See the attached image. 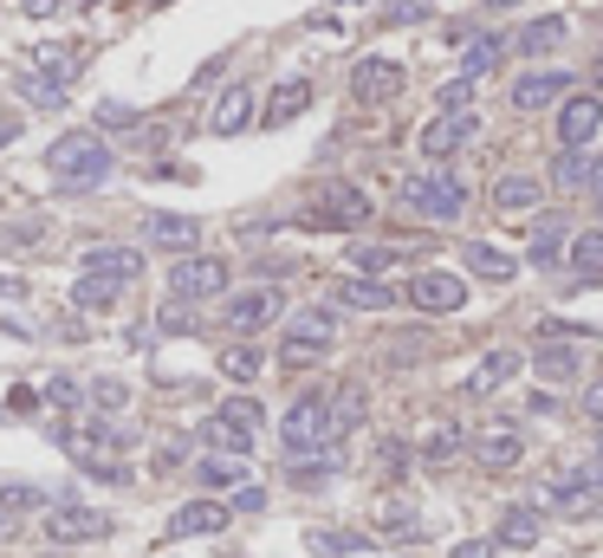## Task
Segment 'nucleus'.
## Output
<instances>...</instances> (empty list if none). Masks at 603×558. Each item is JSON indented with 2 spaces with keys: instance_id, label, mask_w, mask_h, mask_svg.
Segmentation results:
<instances>
[{
  "instance_id": "f257e3e1",
  "label": "nucleus",
  "mask_w": 603,
  "mask_h": 558,
  "mask_svg": "<svg viewBox=\"0 0 603 558\" xmlns=\"http://www.w3.org/2000/svg\"><path fill=\"white\" fill-rule=\"evenodd\" d=\"M111 169H118V156L98 131H71L46 149V176L66 189H98V182H111Z\"/></svg>"
},
{
  "instance_id": "f03ea898",
  "label": "nucleus",
  "mask_w": 603,
  "mask_h": 558,
  "mask_svg": "<svg viewBox=\"0 0 603 558\" xmlns=\"http://www.w3.org/2000/svg\"><path fill=\"white\" fill-rule=\"evenodd\" d=\"M337 435V410H332V397L325 390H305L286 416H279V442H286V455H325Z\"/></svg>"
},
{
  "instance_id": "7ed1b4c3",
  "label": "nucleus",
  "mask_w": 603,
  "mask_h": 558,
  "mask_svg": "<svg viewBox=\"0 0 603 558\" xmlns=\"http://www.w3.org/2000/svg\"><path fill=\"white\" fill-rule=\"evenodd\" d=\"M402 202L422 214V221H461V209H468V182L448 176V169H422V176L402 182Z\"/></svg>"
},
{
  "instance_id": "20e7f679",
  "label": "nucleus",
  "mask_w": 603,
  "mask_h": 558,
  "mask_svg": "<svg viewBox=\"0 0 603 558\" xmlns=\"http://www.w3.org/2000/svg\"><path fill=\"white\" fill-rule=\"evenodd\" d=\"M332 345H337V312H332V305H305V312H292V325H286L279 364H286V370H299V364H319Z\"/></svg>"
},
{
  "instance_id": "39448f33",
  "label": "nucleus",
  "mask_w": 603,
  "mask_h": 558,
  "mask_svg": "<svg viewBox=\"0 0 603 558\" xmlns=\"http://www.w3.org/2000/svg\"><path fill=\"white\" fill-rule=\"evenodd\" d=\"M221 292H227V260L221 254H182L169 267V299L201 305V299H221Z\"/></svg>"
},
{
  "instance_id": "423d86ee",
  "label": "nucleus",
  "mask_w": 603,
  "mask_h": 558,
  "mask_svg": "<svg viewBox=\"0 0 603 558\" xmlns=\"http://www.w3.org/2000/svg\"><path fill=\"white\" fill-rule=\"evenodd\" d=\"M111 533V513H98V506H46V520H40V539H53V546H91V539H104Z\"/></svg>"
},
{
  "instance_id": "0eeeda50",
  "label": "nucleus",
  "mask_w": 603,
  "mask_h": 558,
  "mask_svg": "<svg viewBox=\"0 0 603 558\" xmlns=\"http://www.w3.org/2000/svg\"><path fill=\"white\" fill-rule=\"evenodd\" d=\"M279 312H286V292H279V286H254V292H234V299L221 305V325L241 332V338H254V332H267Z\"/></svg>"
},
{
  "instance_id": "6e6552de",
  "label": "nucleus",
  "mask_w": 603,
  "mask_h": 558,
  "mask_svg": "<svg viewBox=\"0 0 603 558\" xmlns=\"http://www.w3.org/2000/svg\"><path fill=\"white\" fill-rule=\"evenodd\" d=\"M473 137H480V111H442V118L422 124V137L415 143H422L428 163H448V156H461Z\"/></svg>"
},
{
  "instance_id": "1a4fd4ad",
  "label": "nucleus",
  "mask_w": 603,
  "mask_h": 558,
  "mask_svg": "<svg viewBox=\"0 0 603 558\" xmlns=\"http://www.w3.org/2000/svg\"><path fill=\"white\" fill-rule=\"evenodd\" d=\"M402 299H409L415 312H461V305H468V279L442 274V267H422V274L402 286Z\"/></svg>"
},
{
  "instance_id": "9d476101",
  "label": "nucleus",
  "mask_w": 603,
  "mask_h": 558,
  "mask_svg": "<svg viewBox=\"0 0 603 558\" xmlns=\"http://www.w3.org/2000/svg\"><path fill=\"white\" fill-rule=\"evenodd\" d=\"M312 221L319 227H364L370 221V196L357 182H325L319 202H312Z\"/></svg>"
},
{
  "instance_id": "9b49d317",
  "label": "nucleus",
  "mask_w": 603,
  "mask_h": 558,
  "mask_svg": "<svg viewBox=\"0 0 603 558\" xmlns=\"http://www.w3.org/2000/svg\"><path fill=\"white\" fill-rule=\"evenodd\" d=\"M571 71H545V66H533V71H520L513 78V111H551V104H565L571 98Z\"/></svg>"
},
{
  "instance_id": "f8f14e48",
  "label": "nucleus",
  "mask_w": 603,
  "mask_h": 558,
  "mask_svg": "<svg viewBox=\"0 0 603 558\" xmlns=\"http://www.w3.org/2000/svg\"><path fill=\"white\" fill-rule=\"evenodd\" d=\"M598 131H603V98L598 91H571V98L558 104V143H565V149H584Z\"/></svg>"
},
{
  "instance_id": "ddd939ff",
  "label": "nucleus",
  "mask_w": 603,
  "mask_h": 558,
  "mask_svg": "<svg viewBox=\"0 0 603 558\" xmlns=\"http://www.w3.org/2000/svg\"><path fill=\"white\" fill-rule=\"evenodd\" d=\"M468 448H473V461H480V468L506 475V468H520V455H526V435H520L513 422H487V428L473 435Z\"/></svg>"
},
{
  "instance_id": "4468645a",
  "label": "nucleus",
  "mask_w": 603,
  "mask_h": 558,
  "mask_svg": "<svg viewBox=\"0 0 603 558\" xmlns=\"http://www.w3.org/2000/svg\"><path fill=\"white\" fill-rule=\"evenodd\" d=\"M254 118H260V111H254V85H227V91L214 98V111H208V131H214V137H241Z\"/></svg>"
},
{
  "instance_id": "2eb2a0df",
  "label": "nucleus",
  "mask_w": 603,
  "mask_h": 558,
  "mask_svg": "<svg viewBox=\"0 0 603 558\" xmlns=\"http://www.w3.org/2000/svg\"><path fill=\"white\" fill-rule=\"evenodd\" d=\"M350 91H357L364 104H383V98L402 91V66L397 59H357V66H350Z\"/></svg>"
},
{
  "instance_id": "dca6fc26",
  "label": "nucleus",
  "mask_w": 603,
  "mask_h": 558,
  "mask_svg": "<svg viewBox=\"0 0 603 558\" xmlns=\"http://www.w3.org/2000/svg\"><path fill=\"white\" fill-rule=\"evenodd\" d=\"M227 513L234 506H221V500H189V506L169 513V539H208V533L227 526Z\"/></svg>"
},
{
  "instance_id": "f3484780",
  "label": "nucleus",
  "mask_w": 603,
  "mask_h": 558,
  "mask_svg": "<svg viewBox=\"0 0 603 558\" xmlns=\"http://www.w3.org/2000/svg\"><path fill=\"white\" fill-rule=\"evenodd\" d=\"M143 241H156L169 254H196L201 221H189V214H143Z\"/></svg>"
},
{
  "instance_id": "a211bd4d",
  "label": "nucleus",
  "mask_w": 603,
  "mask_h": 558,
  "mask_svg": "<svg viewBox=\"0 0 603 558\" xmlns=\"http://www.w3.org/2000/svg\"><path fill=\"white\" fill-rule=\"evenodd\" d=\"M337 305H350V312H390L397 305V286H383V274L337 279Z\"/></svg>"
},
{
  "instance_id": "6ab92c4d",
  "label": "nucleus",
  "mask_w": 603,
  "mask_h": 558,
  "mask_svg": "<svg viewBox=\"0 0 603 558\" xmlns=\"http://www.w3.org/2000/svg\"><path fill=\"white\" fill-rule=\"evenodd\" d=\"M598 488H603V468H565V475H551V481H545V500L571 513V506H584Z\"/></svg>"
},
{
  "instance_id": "aec40b11",
  "label": "nucleus",
  "mask_w": 603,
  "mask_h": 558,
  "mask_svg": "<svg viewBox=\"0 0 603 558\" xmlns=\"http://www.w3.org/2000/svg\"><path fill=\"white\" fill-rule=\"evenodd\" d=\"M305 111H312V85H305V78H286V85L267 98L260 124H267V131H279V124H292V118H305Z\"/></svg>"
},
{
  "instance_id": "412c9836",
  "label": "nucleus",
  "mask_w": 603,
  "mask_h": 558,
  "mask_svg": "<svg viewBox=\"0 0 603 558\" xmlns=\"http://www.w3.org/2000/svg\"><path fill=\"white\" fill-rule=\"evenodd\" d=\"M538 202H545V182L538 176H500L493 182V209L500 214H538Z\"/></svg>"
},
{
  "instance_id": "4be33fe9",
  "label": "nucleus",
  "mask_w": 603,
  "mask_h": 558,
  "mask_svg": "<svg viewBox=\"0 0 603 558\" xmlns=\"http://www.w3.org/2000/svg\"><path fill=\"white\" fill-rule=\"evenodd\" d=\"M520 364H526L520 350H487V357L473 364V377H468V397H493L506 377H520Z\"/></svg>"
},
{
  "instance_id": "5701e85b",
  "label": "nucleus",
  "mask_w": 603,
  "mask_h": 558,
  "mask_svg": "<svg viewBox=\"0 0 603 558\" xmlns=\"http://www.w3.org/2000/svg\"><path fill=\"white\" fill-rule=\"evenodd\" d=\"M85 274H104V279H143V254L136 247H85Z\"/></svg>"
},
{
  "instance_id": "b1692460",
  "label": "nucleus",
  "mask_w": 603,
  "mask_h": 558,
  "mask_svg": "<svg viewBox=\"0 0 603 558\" xmlns=\"http://www.w3.org/2000/svg\"><path fill=\"white\" fill-rule=\"evenodd\" d=\"M254 435H260V428H247V422L221 416V410H214V416H208V428H201V442H208L214 455H247V448H254Z\"/></svg>"
},
{
  "instance_id": "393cba45",
  "label": "nucleus",
  "mask_w": 603,
  "mask_h": 558,
  "mask_svg": "<svg viewBox=\"0 0 603 558\" xmlns=\"http://www.w3.org/2000/svg\"><path fill=\"white\" fill-rule=\"evenodd\" d=\"M565 33H571V26H565L558 13H545V20H533V26H520V33H513V46H520L526 59H538V53H558V46H565Z\"/></svg>"
},
{
  "instance_id": "a878e982",
  "label": "nucleus",
  "mask_w": 603,
  "mask_h": 558,
  "mask_svg": "<svg viewBox=\"0 0 603 558\" xmlns=\"http://www.w3.org/2000/svg\"><path fill=\"white\" fill-rule=\"evenodd\" d=\"M571 274L584 279V286H603V227L571 234Z\"/></svg>"
},
{
  "instance_id": "bb28decb",
  "label": "nucleus",
  "mask_w": 603,
  "mask_h": 558,
  "mask_svg": "<svg viewBox=\"0 0 603 558\" xmlns=\"http://www.w3.org/2000/svg\"><path fill=\"white\" fill-rule=\"evenodd\" d=\"M565 241H571V221L565 214H538L533 221V260L545 267V260H558L565 254Z\"/></svg>"
},
{
  "instance_id": "cd10ccee",
  "label": "nucleus",
  "mask_w": 603,
  "mask_h": 558,
  "mask_svg": "<svg viewBox=\"0 0 603 558\" xmlns=\"http://www.w3.org/2000/svg\"><path fill=\"white\" fill-rule=\"evenodd\" d=\"M118 292H124V279L78 274V286H71V305H85V312H104V305H118Z\"/></svg>"
},
{
  "instance_id": "c85d7f7f",
  "label": "nucleus",
  "mask_w": 603,
  "mask_h": 558,
  "mask_svg": "<svg viewBox=\"0 0 603 558\" xmlns=\"http://www.w3.org/2000/svg\"><path fill=\"white\" fill-rule=\"evenodd\" d=\"M468 274H480V279H513L520 267H513V254H500V247H487V241H468Z\"/></svg>"
},
{
  "instance_id": "c756f323",
  "label": "nucleus",
  "mask_w": 603,
  "mask_h": 558,
  "mask_svg": "<svg viewBox=\"0 0 603 558\" xmlns=\"http://www.w3.org/2000/svg\"><path fill=\"white\" fill-rule=\"evenodd\" d=\"M500 546H520V553H533V546H538V513H533V506H513V513L500 520Z\"/></svg>"
},
{
  "instance_id": "7c9ffc66",
  "label": "nucleus",
  "mask_w": 603,
  "mask_h": 558,
  "mask_svg": "<svg viewBox=\"0 0 603 558\" xmlns=\"http://www.w3.org/2000/svg\"><path fill=\"white\" fill-rule=\"evenodd\" d=\"M0 506H13V513H40V506H59L46 488H33V481H0Z\"/></svg>"
},
{
  "instance_id": "2f4dec72",
  "label": "nucleus",
  "mask_w": 603,
  "mask_h": 558,
  "mask_svg": "<svg viewBox=\"0 0 603 558\" xmlns=\"http://www.w3.org/2000/svg\"><path fill=\"white\" fill-rule=\"evenodd\" d=\"M350 260H357V274H390V267L402 260V247H390V241H357Z\"/></svg>"
},
{
  "instance_id": "473e14b6",
  "label": "nucleus",
  "mask_w": 603,
  "mask_h": 558,
  "mask_svg": "<svg viewBox=\"0 0 603 558\" xmlns=\"http://www.w3.org/2000/svg\"><path fill=\"white\" fill-rule=\"evenodd\" d=\"M551 182H558L565 196H578V189L591 182V163H584V149H565V156L551 163Z\"/></svg>"
},
{
  "instance_id": "72a5a7b5",
  "label": "nucleus",
  "mask_w": 603,
  "mask_h": 558,
  "mask_svg": "<svg viewBox=\"0 0 603 558\" xmlns=\"http://www.w3.org/2000/svg\"><path fill=\"white\" fill-rule=\"evenodd\" d=\"M201 488H241V455H208L196 468Z\"/></svg>"
},
{
  "instance_id": "f704fd0d",
  "label": "nucleus",
  "mask_w": 603,
  "mask_h": 558,
  "mask_svg": "<svg viewBox=\"0 0 603 558\" xmlns=\"http://www.w3.org/2000/svg\"><path fill=\"white\" fill-rule=\"evenodd\" d=\"M260 364H267V357H260L254 345H227V350H221V370H227L234 383H254V377H260Z\"/></svg>"
},
{
  "instance_id": "c9c22d12",
  "label": "nucleus",
  "mask_w": 603,
  "mask_h": 558,
  "mask_svg": "<svg viewBox=\"0 0 603 558\" xmlns=\"http://www.w3.org/2000/svg\"><path fill=\"white\" fill-rule=\"evenodd\" d=\"M538 370H545V377H578V370H584V350H571V345H545L533 357Z\"/></svg>"
},
{
  "instance_id": "e433bc0d",
  "label": "nucleus",
  "mask_w": 603,
  "mask_h": 558,
  "mask_svg": "<svg viewBox=\"0 0 603 558\" xmlns=\"http://www.w3.org/2000/svg\"><path fill=\"white\" fill-rule=\"evenodd\" d=\"M455 448H461V428H455V422H435V428L422 435V461H448Z\"/></svg>"
},
{
  "instance_id": "4c0bfd02",
  "label": "nucleus",
  "mask_w": 603,
  "mask_h": 558,
  "mask_svg": "<svg viewBox=\"0 0 603 558\" xmlns=\"http://www.w3.org/2000/svg\"><path fill=\"white\" fill-rule=\"evenodd\" d=\"M332 410H337V428H357V422H364V383L332 390Z\"/></svg>"
},
{
  "instance_id": "58836bf2",
  "label": "nucleus",
  "mask_w": 603,
  "mask_h": 558,
  "mask_svg": "<svg viewBox=\"0 0 603 558\" xmlns=\"http://www.w3.org/2000/svg\"><path fill=\"white\" fill-rule=\"evenodd\" d=\"M473 85H480L473 71H455V78L442 85V98H435V104H442V111H468V104H473Z\"/></svg>"
},
{
  "instance_id": "ea45409f",
  "label": "nucleus",
  "mask_w": 603,
  "mask_h": 558,
  "mask_svg": "<svg viewBox=\"0 0 603 558\" xmlns=\"http://www.w3.org/2000/svg\"><path fill=\"white\" fill-rule=\"evenodd\" d=\"M500 53H506V46H500L493 33H487V40H473V46H468V71H473V78H487V71L500 66Z\"/></svg>"
},
{
  "instance_id": "a19ab883",
  "label": "nucleus",
  "mask_w": 603,
  "mask_h": 558,
  "mask_svg": "<svg viewBox=\"0 0 603 558\" xmlns=\"http://www.w3.org/2000/svg\"><path fill=\"white\" fill-rule=\"evenodd\" d=\"M40 397H46V403H53V410H78V403H85V397H91V390H78V383H71V377H53V383H46V390H40Z\"/></svg>"
},
{
  "instance_id": "79ce46f5",
  "label": "nucleus",
  "mask_w": 603,
  "mask_h": 558,
  "mask_svg": "<svg viewBox=\"0 0 603 558\" xmlns=\"http://www.w3.org/2000/svg\"><path fill=\"white\" fill-rule=\"evenodd\" d=\"M91 403H98V410H104V416H118V410H124V403H131V390H124V383H118V377H104V383H91Z\"/></svg>"
},
{
  "instance_id": "37998d69",
  "label": "nucleus",
  "mask_w": 603,
  "mask_h": 558,
  "mask_svg": "<svg viewBox=\"0 0 603 558\" xmlns=\"http://www.w3.org/2000/svg\"><path fill=\"white\" fill-rule=\"evenodd\" d=\"M312 553H364L357 533H312Z\"/></svg>"
},
{
  "instance_id": "c03bdc74",
  "label": "nucleus",
  "mask_w": 603,
  "mask_h": 558,
  "mask_svg": "<svg viewBox=\"0 0 603 558\" xmlns=\"http://www.w3.org/2000/svg\"><path fill=\"white\" fill-rule=\"evenodd\" d=\"M221 416H234V422H247V428H260V403H254V397H227V403H221Z\"/></svg>"
},
{
  "instance_id": "a18cd8bd",
  "label": "nucleus",
  "mask_w": 603,
  "mask_h": 558,
  "mask_svg": "<svg viewBox=\"0 0 603 558\" xmlns=\"http://www.w3.org/2000/svg\"><path fill=\"white\" fill-rule=\"evenodd\" d=\"M260 506H267V493L254 488V481H241V488H234V513H260Z\"/></svg>"
},
{
  "instance_id": "49530a36",
  "label": "nucleus",
  "mask_w": 603,
  "mask_h": 558,
  "mask_svg": "<svg viewBox=\"0 0 603 558\" xmlns=\"http://www.w3.org/2000/svg\"><path fill=\"white\" fill-rule=\"evenodd\" d=\"M383 20H390V26H409V20H422V7H415V0H390Z\"/></svg>"
},
{
  "instance_id": "de8ad7c7",
  "label": "nucleus",
  "mask_w": 603,
  "mask_h": 558,
  "mask_svg": "<svg viewBox=\"0 0 603 558\" xmlns=\"http://www.w3.org/2000/svg\"><path fill=\"white\" fill-rule=\"evenodd\" d=\"M493 546H500V539H461L455 558H493Z\"/></svg>"
},
{
  "instance_id": "09e8293b",
  "label": "nucleus",
  "mask_w": 603,
  "mask_h": 558,
  "mask_svg": "<svg viewBox=\"0 0 603 558\" xmlns=\"http://www.w3.org/2000/svg\"><path fill=\"white\" fill-rule=\"evenodd\" d=\"M409 468V455H402V442H383V475H402Z\"/></svg>"
},
{
  "instance_id": "8fccbe9b",
  "label": "nucleus",
  "mask_w": 603,
  "mask_h": 558,
  "mask_svg": "<svg viewBox=\"0 0 603 558\" xmlns=\"http://www.w3.org/2000/svg\"><path fill=\"white\" fill-rule=\"evenodd\" d=\"M584 416H591V422H603V377L591 383V390H584Z\"/></svg>"
},
{
  "instance_id": "3c124183",
  "label": "nucleus",
  "mask_w": 603,
  "mask_h": 558,
  "mask_svg": "<svg viewBox=\"0 0 603 558\" xmlns=\"http://www.w3.org/2000/svg\"><path fill=\"white\" fill-rule=\"evenodd\" d=\"M20 7H26L33 20H53V13H59V0H20Z\"/></svg>"
},
{
  "instance_id": "603ef678",
  "label": "nucleus",
  "mask_w": 603,
  "mask_h": 558,
  "mask_svg": "<svg viewBox=\"0 0 603 558\" xmlns=\"http://www.w3.org/2000/svg\"><path fill=\"white\" fill-rule=\"evenodd\" d=\"M584 196H598L603 202V156H591V182H584Z\"/></svg>"
},
{
  "instance_id": "864d4df0",
  "label": "nucleus",
  "mask_w": 603,
  "mask_h": 558,
  "mask_svg": "<svg viewBox=\"0 0 603 558\" xmlns=\"http://www.w3.org/2000/svg\"><path fill=\"white\" fill-rule=\"evenodd\" d=\"M0 299H26V286H20L13 274H0Z\"/></svg>"
},
{
  "instance_id": "5fc2aeb1",
  "label": "nucleus",
  "mask_w": 603,
  "mask_h": 558,
  "mask_svg": "<svg viewBox=\"0 0 603 558\" xmlns=\"http://www.w3.org/2000/svg\"><path fill=\"white\" fill-rule=\"evenodd\" d=\"M13 526H20V513H13V506H0V539H13Z\"/></svg>"
},
{
  "instance_id": "6e6d98bb",
  "label": "nucleus",
  "mask_w": 603,
  "mask_h": 558,
  "mask_svg": "<svg viewBox=\"0 0 603 558\" xmlns=\"http://www.w3.org/2000/svg\"><path fill=\"white\" fill-rule=\"evenodd\" d=\"M591 85H598V91H603V53H598V66H591Z\"/></svg>"
},
{
  "instance_id": "4d7b16f0",
  "label": "nucleus",
  "mask_w": 603,
  "mask_h": 558,
  "mask_svg": "<svg viewBox=\"0 0 603 558\" xmlns=\"http://www.w3.org/2000/svg\"><path fill=\"white\" fill-rule=\"evenodd\" d=\"M7 143H13V131H7V124H0V149H7Z\"/></svg>"
},
{
  "instance_id": "13d9d810",
  "label": "nucleus",
  "mask_w": 603,
  "mask_h": 558,
  "mask_svg": "<svg viewBox=\"0 0 603 558\" xmlns=\"http://www.w3.org/2000/svg\"><path fill=\"white\" fill-rule=\"evenodd\" d=\"M487 7H520V0H487Z\"/></svg>"
},
{
  "instance_id": "bf43d9fd",
  "label": "nucleus",
  "mask_w": 603,
  "mask_h": 558,
  "mask_svg": "<svg viewBox=\"0 0 603 558\" xmlns=\"http://www.w3.org/2000/svg\"><path fill=\"white\" fill-rule=\"evenodd\" d=\"M598 461H603V442H598Z\"/></svg>"
}]
</instances>
